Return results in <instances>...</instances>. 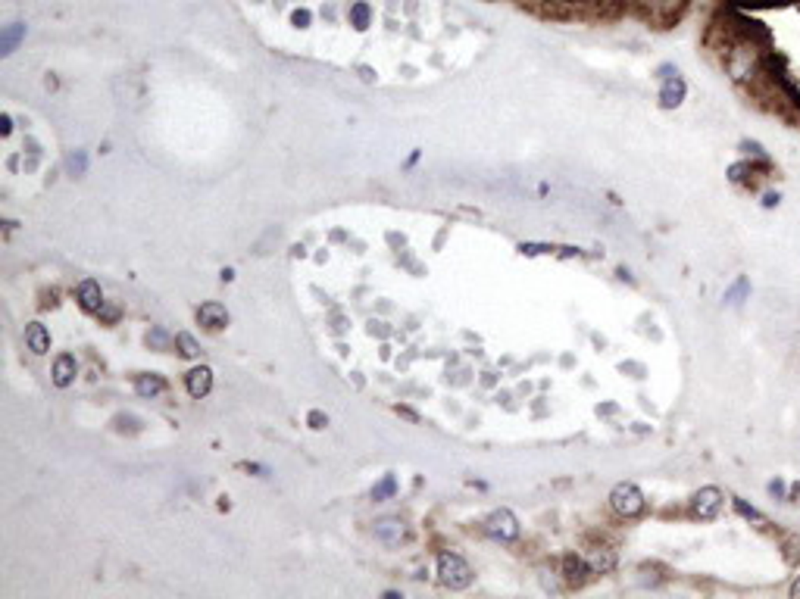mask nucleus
I'll return each instance as SVG.
<instances>
[{"mask_svg":"<svg viewBox=\"0 0 800 599\" xmlns=\"http://www.w3.org/2000/svg\"><path fill=\"white\" fill-rule=\"evenodd\" d=\"M69 169H72V172H85V156H81V153H75V156L69 159Z\"/></svg>","mask_w":800,"mask_h":599,"instance_id":"24","label":"nucleus"},{"mask_svg":"<svg viewBox=\"0 0 800 599\" xmlns=\"http://www.w3.org/2000/svg\"><path fill=\"white\" fill-rule=\"evenodd\" d=\"M79 303L85 306L88 312H97L103 306V297H100V284L97 281H81L79 284Z\"/></svg>","mask_w":800,"mask_h":599,"instance_id":"10","label":"nucleus"},{"mask_svg":"<svg viewBox=\"0 0 800 599\" xmlns=\"http://www.w3.org/2000/svg\"><path fill=\"white\" fill-rule=\"evenodd\" d=\"M347 16H350V25H353V29L363 32V29H369L372 10H369V4H363V0H360V4H353V6H350V13H347Z\"/></svg>","mask_w":800,"mask_h":599,"instance_id":"14","label":"nucleus"},{"mask_svg":"<svg viewBox=\"0 0 800 599\" xmlns=\"http://www.w3.org/2000/svg\"><path fill=\"white\" fill-rule=\"evenodd\" d=\"M563 571H566V581H572V584H579L582 574H591L588 562H585V559H575V556H566V562H563Z\"/></svg>","mask_w":800,"mask_h":599,"instance_id":"15","label":"nucleus"},{"mask_svg":"<svg viewBox=\"0 0 800 599\" xmlns=\"http://www.w3.org/2000/svg\"><path fill=\"white\" fill-rule=\"evenodd\" d=\"M22 38H25V25H19V22H16V25H6L4 34H0V53H4V57H10Z\"/></svg>","mask_w":800,"mask_h":599,"instance_id":"11","label":"nucleus"},{"mask_svg":"<svg viewBox=\"0 0 800 599\" xmlns=\"http://www.w3.org/2000/svg\"><path fill=\"white\" fill-rule=\"evenodd\" d=\"M310 424H313V428H322V424H325V415H322V412H310Z\"/></svg>","mask_w":800,"mask_h":599,"instance_id":"27","label":"nucleus"},{"mask_svg":"<svg viewBox=\"0 0 800 599\" xmlns=\"http://www.w3.org/2000/svg\"><path fill=\"white\" fill-rule=\"evenodd\" d=\"M360 75H363L366 81H372V69H369V66H363V69H360Z\"/></svg>","mask_w":800,"mask_h":599,"instance_id":"32","label":"nucleus"},{"mask_svg":"<svg viewBox=\"0 0 800 599\" xmlns=\"http://www.w3.org/2000/svg\"><path fill=\"white\" fill-rule=\"evenodd\" d=\"M691 506H694V515L713 518V515L722 509V493L716 490V487H704V490H697V497H694Z\"/></svg>","mask_w":800,"mask_h":599,"instance_id":"5","label":"nucleus"},{"mask_svg":"<svg viewBox=\"0 0 800 599\" xmlns=\"http://www.w3.org/2000/svg\"><path fill=\"white\" fill-rule=\"evenodd\" d=\"M394 487H398V484H394V478H385V480H381V484H379V487H375V490H372V497H375V499H385V497H391V493H394Z\"/></svg>","mask_w":800,"mask_h":599,"instance_id":"19","label":"nucleus"},{"mask_svg":"<svg viewBox=\"0 0 800 599\" xmlns=\"http://www.w3.org/2000/svg\"><path fill=\"white\" fill-rule=\"evenodd\" d=\"M747 172H750V166L738 163V166H732V169H728V178H732L735 184H741V181H744V175H747Z\"/></svg>","mask_w":800,"mask_h":599,"instance_id":"23","label":"nucleus"},{"mask_svg":"<svg viewBox=\"0 0 800 599\" xmlns=\"http://www.w3.org/2000/svg\"><path fill=\"white\" fill-rule=\"evenodd\" d=\"M744 294H747V281L741 278V281L735 284V288L726 294V303H741V297H744Z\"/></svg>","mask_w":800,"mask_h":599,"instance_id":"20","label":"nucleus"},{"mask_svg":"<svg viewBox=\"0 0 800 599\" xmlns=\"http://www.w3.org/2000/svg\"><path fill=\"white\" fill-rule=\"evenodd\" d=\"M438 574H441V581L454 590H463L472 584V568L454 553H444L441 559H438Z\"/></svg>","mask_w":800,"mask_h":599,"instance_id":"1","label":"nucleus"},{"mask_svg":"<svg viewBox=\"0 0 800 599\" xmlns=\"http://www.w3.org/2000/svg\"><path fill=\"white\" fill-rule=\"evenodd\" d=\"M135 387H138V393H141V396H157L159 390H163V381H159L157 375H141Z\"/></svg>","mask_w":800,"mask_h":599,"instance_id":"16","label":"nucleus"},{"mask_svg":"<svg viewBox=\"0 0 800 599\" xmlns=\"http://www.w3.org/2000/svg\"><path fill=\"white\" fill-rule=\"evenodd\" d=\"M25 340H29V346L34 353H47V346H51V334H47V328L38 322L25 328Z\"/></svg>","mask_w":800,"mask_h":599,"instance_id":"12","label":"nucleus"},{"mask_svg":"<svg viewBox=\"0 0 800 599\" xmlns=\"http://www.w3.org/2000/svg\"><path fill=\"white\" fill-rule=\"evenodd\" d=\"M657 75H660V79L666 81V79H672V75H678V69H676V66H669V62H666V66H660V69H657Z\"/></svg>","mask_w":800,"mask_h":599,"instance_id":"25","label":"nucleus"},{"mask_svg":"<svg viewBox=\"0 0 800 599\" xmlns=\"http://www.w3.org/2000/svg\"><path fill=\"white\" fill-rule=\"evenodd\" d=\"M741 150L750 153V156H756V159H766V150H763L756 141H741Z\"/></svg>","mask_w":800,"mask_h":599,"instance_id":"22","label":"nucleus"},{"mask_svg":"<svg viewBox=\"0 0 800 599\" xmlns=\"http://www.w3.org/2000/svg\"><path fill=\"white\" fill-rule=\"evenodd\" d=\"M10 128H13V119H10V116H0V131L10 135Z\"/></svg>","mask_w":800,"mask_h":599,"instance_id":"30","label":"nucleus"},{"mask_svg":"<svg viewBox=\"0 0 800 599\" xmlns=\"http://www.w3.org/2000/svg\"><path fill=\"white\" fill-rule=\"evenodd\" d=\"M769 493H775V497H785V484H782V480H772V484H769Z\"/></svg>","mask_w":800,"mask_h":599,"instance_id":"28","label":"nucleus"},{"mask_svg":"<svg viewBox=\"0 0 800 599\" xmlns=\"http://www.w3.org/2000/svg\"><path fill=\"white\" fill-rule=\"evenodd\" d=\"M210 384H213V372L206 365L188 372V390H191V396H206L210 393Z\"/></svg>","mask_w":800,"mask_h":599,"instance_id":"8","label":"nucleus"},{"mask_svg":"<svg viewBox=\"0 0 800 599\" xmlns=\"http://www.w3.org/2000/svg\"><path fill=\"white\" fill-rule=\"evenodd\" d=\"M485 527H488V534H491V537H497V540H516V537H519V521H516V515L506 512V509L494 512Z\"/></svg>","mask_w":800,"mask_h":599,"instance_id":"3","label":"nucleus"},{"mask_svg":"<svg viewBox=\"0 0 800 599\" xmlns=\"http://www.w3.org/2000/svg\"><path fill=\"white\" fill-rule=\"evenodd\" d=\"M785 559L794 565V562H800V537H788L785 540Z\"/></svg>","mask_w":800,"mask_h":599,"instance_id":"18","label":"nucleus"},{"mask_svg":"<svg viewBox=\"0 0 800 599\" xmlns=\"http://www.w3.org/2000/svg\"><path fill=\"white\" fill-rule=\"evenodd\" d=\"M291 22H294L297 29H310V22H313L310 10H294V13H291Z\"/></svg>","mask_w":800,"mask_h":599,"instance_id":"21","label":"nucleus"},{"mask_svg":"<svg viewBox=\"0 0 800 599\" xmlns=\"http://www.w3.org/2000/svg\"><path fill=\"white\" fill-rule=\"evenodd\" d=\"M657 4H660V6H663V10H669V13H676V10H678V6H681V4H685V0H657Z\"/></svg>","mask_w":800,"mask_h":599,"instance_id":"26","label":"nucleus"},{"mask_svg":"<svg viewBox=\"0 0 800 599\" xmlns=\"http://www.w3.org/2000/svg\"><path fill=\"white\" fill-rule=\"evenodd\" d=\"M778 200H782L778 194H766V197H763V206H766V210L769 206H778Z\"/></svg>","mask_w":800,"mask_h":599,"instance_id":"29","label":"nucleus"},{"mask_svg":"<svg viewBox=\"0 0 800 599\" xmlns=\"http://www.w3.org/2000/svg\"><path fill=\"white\" fill-rule=\"evenodd\" d=\"M176 344L182 346V353H185V356H197V353H200L197 340H194L191 334H176Z\"/></svg>","mask_w":800,"mask_h":599,"instance_id":"17","label":"nucleus"},{"mask_svg":"<svg viewBox=\"0 0 800 599\" xmlns=\"http://www.w3.org/2000/svg\"><path fill=\"white\" fill-rule=\"evenodd\" d=\"M685 94H688L685 79H681V75H672V79H666L663 88H660V107H663V109H676V107H681Z\"/></svg>","mask_w":800,"mask_h":599,"instance_id":"4","label":"nucleus"},{"mask_svg":"<svg viewBox=\"0 0 800 599\" xmlns=\"http://www.w3.org/2000/svg\"><path fill=\"white\" fill-rule=\"evenodd\" d=\"M197 318H200V325H206L210 331H219L228 325V312H225V306H219V303H204L197 309Z\"/></svg>","mask_w":800,"mask_h":599,"instance_id":"7","label":"nucleus"},{"mask_svg":"<svg viewBox=\"0 0 800 599\" xmlns=\"http://www.w3.org/2000/svg\"><path fill=\"white\" fill-rule=\"evenodd\" d=\"M585 562H588L591 574H607L616 565V556H613V549H591Z\"/></svg>","mask_w":800,"mask_h":599,"instance_id":"9","label":"nucleus"},{"mask_svg":"<svg viewBox=\"0 0 800 599\" xmlns=\"http://www.w3.org/2000/svg\"><path fill=\"white\" fill-rule=\"evenodd\" d=\"M147 340H154V344H166V334H163V331H154V337H147Z\"/></svg>","mask_w":800,"mask_h":599,"instance_id":"31","label":"nucleus"},{"mask_svg":"<svg viewBox=\"0 0 800 599\" xmlns=\"http://www.w3.org/2000/svg\"><path fill=\"white\" fill-rule=\"evenodd\" d=\"M375 537L381 543H388V546H394V543H400L407 537V527H403L400 518H381V521H375Z\"/></svg>","mask_w":800,"mask_h":599,"instance_id":"6","label":"nucleus"},{"mask_svg":"<svg viewBox=\"0 0 800 599\" xmlns=\"http://www.w3.org/2000/svg\"><path fill=\"white\" fill-rule=\"evenodd\" d=\"M791 596H800V577H797L794 584H791Z\"/></svg>","mask_w":800,"mask_h":599,"instance_id":"33","label":"nucleus"},{"mask_svg":"<svg viewBox=\"0 0 800 599\" xmlns=\"http://www.w3.org/2000/svg\"><path fill=\"white\" fill-rule=\"evenodd\" d=\"M610 506H613L619 515L631 518V515H638L644 509V497H641V490H638L635 484H616L613 493H610Z\"/></svg>","mask_w":800,"mask_h":599,"instance_id":"2","label":"nucleus"},{"mask_svg":"<svg viewBox=\"0 0 800 599\" xmlns=\"http://www.w3.org/2000/svg\"><path fill=\"white\" fill-rule=\"evenodd\" d=\"M72 378H75V359L72 356H60L57 365H53V381H57V387H66Z\"/></svg>","mask_w":800,"mask_h":599,"instance_id":"13","label":"nucleus"}]
</instances>
